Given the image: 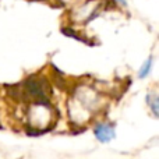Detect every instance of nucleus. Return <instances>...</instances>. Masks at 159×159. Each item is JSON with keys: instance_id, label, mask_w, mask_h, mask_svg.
I'll list each match as a JSON object with an SVG mask.
<instances>
[{"instance_id": "obj_2", "label": "nucleus", "mask_w": 159, "mask_h": 159, "mask_svg": "<svg viewBox=\"0 0 159 159\" xmlns=\"http://www.w3.org/2000/svg\"><path fill=\"white\" fill-rule=\"evenodd\" d=\"M92 134L99 144H110L116 138V123L107 120L96 121L92 126Z\"/></svg>"}, {"instance_id": "obj_1", "label": "nucleus", "mask_w": 159, "mask_h": 159, "mask_svg": "<svg viewBox=\"0 0 159 159\" xmlns=\"http://www.w3.org/2000/svg\"><path fill=\"white\" fill-rule=\"evenodd\" d=\"M99 10H101L99 0H85V2H81V4H77V8L73 11V14L77 22L87 24L99 16Z\"/></svg>"}, {"instance_id": "obj_4", "label": "nucleus", "mask_w": 159, "mask_h": 159, "mask_svg": "<svg viewBox=\"0 0 159 159\" xmlns=\"http://www.w3.org/2000/svg\"><path fill=\"white\" fill-rule=\"evenodd\" d=\"M154 56H148V57L144 60V63L141 64V67L138 69L137 71V77L138 80H145L148 78V75L151 74L152 71V67H154Z\"/></svg>"}, {"instance_id": "obj_3", "label": "nucleus", "mask_w": 159, "mask_h": 159, "mask_svg": "<svg viewBox=\"0 0 159 159\" xmlns=\"http://www.w3.org/2000/svg\"><path fill=\"white\" fill-rule=\"evenodd\" d=\"M145 105L149 109L152 117L159 119V93L158 89H149L145 95Z\"/></svg>"}, {"instance_id": "obj_5", "label": "nucleus", "mask_w": 159, "mask_h": 159, "mask_svg": "<svg viewBox=\"0 0 159 159\" xmlns=\"http://www.w3.org/2000/svg\"><path fill=\"white\" fill-rule=\"evenodd\" d=\"M113 3L117 4V6H120V7H123V8L129 7V2H127V0H113Z\"/></svg>"}]
</instances>
